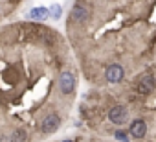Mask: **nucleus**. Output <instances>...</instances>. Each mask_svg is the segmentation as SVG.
Masks as SVG:
<instances>
[{
	"label": "nucleus",
	"mask_w": 156,
	"mask_h": 142,
	"mask_svg": "<svg viewBox=\"0 0 156 142\" xmlns=\"http://www.w3.org/2000/svg\"><path fill=\"white\" fill-rule=\"evenodd\" d=\"M61 142H73V140H72V138H68V140H61Z\"/></svg>",
	"instance_id": "12"
},
{
	"label": "nucleus",
	"mask_w": 156,
	"mask_h": 142,
	"mask_svg": "<svg viewBox=\"0 0 156 142\" xmlns=\"http://www.w3.org/2000/svg\"><path fill=\"white\" fill-rule=\"evenodd\" d=\"M123 76H125V68L118 63L107 66V70H105V78H107L108 83H119L123 80Z\"/></svg>",
	"instance_id": "6"
},
{
	"label": "nucleus",
	"mask_w": 156,
	"mask_h": 142,
	"mask_svg": "<svg viewBox=\"0 0 156 142\" xmlns=\"http://www.w3.org/2000/svg\"><path fill=\"white\" fill-rule=\"evenodd\" d=\"M28 19L44 22V21H48V19H50V8H44V6L31 8V9H30V13H28Z\"/></svg>",
	"instance_id": "8"
},
{
	"label": "nucleus",
	"mask_w": 156,
	"mask_h": 142,
	"mask_svg": "<svg viewBox=\"0 0 156 142\" xmlns=\"http://www.w3.org/2000/svg\"><path fill=\"white\" fill-rule=\"evenodd\" d=\"M50 17H51L53 21H59V19L62 17V8H61V4L50 6Z\"/></svg>",
	"instance_id": "10"
},
{
	"label": "nucleus",
	"mask_w": 156,
	"mask_h": 142,
	"mask_svg": "<svg viewBox=\"0 0 156 142\" xmlns=\"http://www.w3.org/2000/svg\"><path fill=\"white\" fill-rule=\"evenodd\" d=\"M70 19H72V22H75V24L87 22V21H88V8L83 6V4H75V6L72 8Z\"/></svg>",
	"instance_id": "7"
},
{
	"label": "nucleus",
	"mask_w": 156,
	"mask_h": 142,
	"mask_svg": "<svg viewBox=\"0 0 156 142\" xmlns=\"http://www.w3.org/2000/svg\"><path fill=\"white\" fill-rule=\"evenodd\" d=\"M108 120H110L112 124H116V125L127 124V120H129V111H127V107H125V105H114V107L108 111Z\"/></svg>",
	"instance_id": "4"
},
{
	"label": "nucleus",
	"mask_w": 156,
	"mask_h": 142,
	"mask_svg": "<svg viewBox=\"0 0 156 142\" xmlns=\"http://www.w3.org/2000/svg\"><path fill=\"white\" fill-rule=\"evenodd\" d=\"M114 138L119 140V142H130V135H129V131H121V129L114 131Z\"/></svg>",
	"instance_id": "11"
},
{
	"label": "nucleus",
	"mask_w": 156,
	"mask_h": 142,
	"mask_svg": "<svg viewBox=\"0 0 156 142\" xmlns=\"http://www.w3.org/2000/svg\"><path fill=\"white\" fill-rule=\"evenodd\" d=\"M28 140V133L26 129H15L9 135V142H26Z\"/></svg>",
	"instance_id": "9"
},
{
	"label": "nucleus",
	"mask_w": 156,
	"mask_h": 142,
	"mask_svg": "<svg viewBox=\"0 0 156 142\" xmlns=\"http://www.w3.org/2000/svg\"><path fill=\"white\" fill-rule=\"evenodd\" d=\"M61 127V116L57 113H48L42 120H41V131L44 135H50L53 131H57Z\"/></svg>",
	"instance_id": "2"
},
{
	"label": "nucleus",
	"mask_w": 156,
	"mask_h": 142,
	"mask_svg": "<svg viewBox=\"0 0 156 142\" xmlns=\"http://www.w3.org/2000/svg\"><path fill=\"white\" fill-rule=\"evenodd\" d=\"M59 89L62 94H72L75 91V76L70 70H64L59 76Z\"/></svg>",
	"instance_id": "3"
},
{
	"label": "nucleus",
	"mask_w": 156,
	"mask_h": 142,
	"mask_svg": "<svg viewBox=\"0 0 156 142\" xmlns=\"http://www.w3.org/2000/svg\"><path fill=\"white\" fill-rule=\"evenodd\" d=\"M154 87H156V80H154V76H152V72L141 74V76L138 78V81H136V91H138L140 94H143V96L151 94V92L154 91Z\"/></svg>",
	"instance_id": "1"
},
{
	"label": "nucleus",
	"mask_w": 156,
	"mask_h": 142,
	"mask_svg": "<svg viewBox=\"0 0 156 142\" xmlns=\"http://www.w3.org/2000/svg\"><path fill=\"white\" fill-rule=\"evenodd\" d=\"M129 135H130V138H134V140L145 138V135H147V122L141 120V118L132 120V122H130V127H129Z\"/></svg>",
	"instance_id": "5"
}]
</instances>
